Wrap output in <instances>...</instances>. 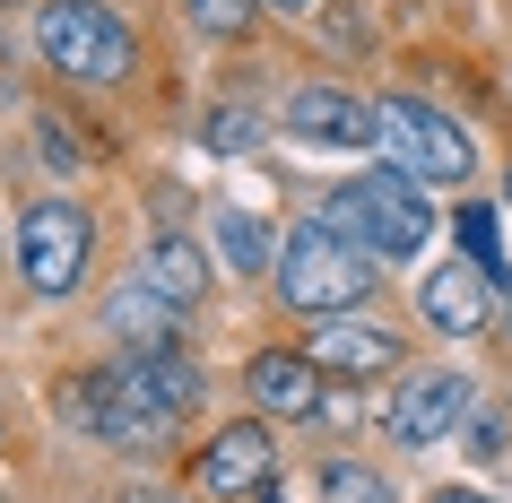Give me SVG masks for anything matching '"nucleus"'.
I'll return each instance as SVG.
<instances>
[{"label":"nucleus","mask_w":512,"mask_h":503,"mask_svg":"<svg viewBox=\"0 0 512 503\" xmlns=\"http://www.w3.org/2000/svg\"><path fill=\"white\" fill-rule=\"evenodd\" d=\"M191 399H200V373H191L183 347H122L113 365H96L87 382H61V425H79L96 443H165L174 425L191 417Z\"/></svg>","instance_id":"nucleus-1"},{"label":"nucleus","mask_w":512,"mask_h":503,"mask_svg":"<svg viewBox=\"0 0 512 503\" xmlns=\"http://www.w3.org/2000/svg\"><path fill=\"white\" fill-rule=\"evenodd\" d=\"M278 295L313 321H339L374 295V252H356L339 226H296L278 252Z\"/></svg>","instance_id":"nucleus-2"},{"label":"nucleus","mask_w":512,"mask_h":503,"mask_svg":"<svg viewBox=\"0 0 512 503\" xmlns=\"http://www.w3.org/2000/svg\"><path fill=\"white\" fill-rule=\"evenodd\" d=\"M330 226H356L348 243H356V252H374V261H408V252H426L434 209H426V183H408V174L374 165V174L339 183V200H330Z\"/></svg>","instance_id":"nucleus-3"},{"label":"nucleus","mask_w":512,"mask_h":503,"mask_svg":"<svg viewBox=\"0 0 512 503\" xmlns=\"http://www.w3.org/2000/svg\"><path fill=\"white\" fill-rule=\"evenodd\" d=\"M374 148L391 157V174H408V183H426V191L469 183V165H478L469 131H460L452 113H434L426 96H382L374 105Z\"/></svg>","instance_id":"nucleus-4"},{"label":"nucleus","mask_w":512,"mask_h":503,"mask_svg":"<svg viewBox=\"0 0 512 503\" xmlns=\"http://www.w3.org/2000/svg\"><path fill=\"white\" fill-rule=\"evenodd\" d=\"M35 44H44V61H53L61 79H79V87L131 79V27L113 18L105 0H44Z\"/></svg>","instance_id":"nucleus-5"},{"label":"nucleus","mask_w":512,"mask_h":503,"mask_svg":"<svg viewBox=\"0 0 512 503\" xmlns=\"http://www.w3.org/2000/svg\"><path fill=\"white\" fill-rule=\"evenodd\" d=\"M87 252H96V217L79 200H35L18 217V269L35 295H70L87 278Z\"/></svg>","instance_id":"nucleus-6"},{"label":"nucleus","mask_w":512,"mask_h":503,"mask_svg":"<svg viewBox=\"0 0 512 503\" xmlns=\"http://www.w3.org/2000/svg\"><path fill=\"white\" fill-rule=\"evenodd\" d=\"M469 425V382L460 373H408L400 399H391V434H400L408 451L443 443V434H460Z\"/></svg>","instance_id":"nucleus-7"},{"label":"nucleus","mask_w":512,"mask_h":503,"mask_svg":"<svg viewBox=\"0 0 512 503\" xmlns=\"http://www.w3.org/2000/svg\"><path fill=\"white\" fill-rule=\"evenodd\" d=\"M287 139L313 148H374V105L356 87H296L287 96Z\"/></svg>","instance_id":"nucleus-8"},{"label":"nucleus","mask_w":512,"mask_h":503,"mask_svg":"<svg viewBox=\"0 0 512 503\" xmlns=\"http://www.w3.org/2000/svg\"><path fill=\"white\" fill-rule=\"evenodd\" d=\"M417 313H426L434 330H452V339L486 330V313H495V295H486V269H478V261H443V269H426V287H417Z\"/></svg>","instance_id":"nucleus-9"},{"label":"nucleus","mask_w":512,"mask_h":503,"mask_svg":"<svg viewBox=\"0 0 512 503\" xmlns=\"http://www.w3.org/2000/svg\"><path fill=\"white\" fill-rule=\"evenodd\" d=\"M313 365H322V373H348V382H374V373L400 365V339L374 330V321H356V313H339V321L313 330Z\"/></svg>","instance_id":"nucleus-10"},{"label":"nucleus","mask_w":512,"mask_h":503,"mask_svg":"<svg viewBox=\"0 0 512 503\" xmlns=\"http://www.w3.org/2000/svg\"><path fill=\"white\" fill-rule=\"evenodd\" d=\"M243 382H252V408H261V417H313V408H322V365H313V356H287V347L252 356Z\"/></svg>","instance_id":"nucleus-11"},{"label":"nucleus","mask_w":512,"mask_h":503,"mask_svg":"<svg viewBox=\"0 0 512 503\" xmlns=\"http://www.w3.org/2000/svg\"><path fill=\"white\" fill-rule=\"evenodd\" d=\"M200 486H209V495H252V486H270V434H261V425H217V443L200 451Z\"/></svg>","instance_id":"nucleus-12"},{"label":"nucleus","mask_w":512,"mask_h":503,"mask_svg":"<svg viewBox=\"0 0 512 503\" xmlns=\"http://www.w3.org/2000/svg\"><path fill=\"white\" fill-rule=\"evenodd\" d=\"M105 321H113V339H122V347H174V321H183V304H174V295H157L148 278H131V287H113Z\"/></svg>","instance_id":"nucleus-13"},{"label":"nucleus","mask_w":512,"mask_h":503,"mask_svg":"<svg viewBox=\"0 0 512 503\" xmlns=\"http://www.w3.org/2000/svg\"><path fill=\"white\" fill-rule=\"evenodd\" d=\"M139 278H148L157 295H174V304H200V295H209V252H200L191 235H157Z\"/></svg>","instance_id":"nucleus-14"},{"label":"nucleus","mask_w":512,"mask_h":503,"mask_svg":"<svg viewBox=\"0 0 512 503\" xmlns=\"http://www.w3.org/2000/svg\"><path fill=\"white\" fill-rule=\"evenodd\" d=\"M217 261L235 269V278H261V269H278V243L252 209H217Z\"/></svg>","instance_id":"nucleus-15"},{"label":"nucleus","mask_w":512,"mask_h":503,"mask_svg":"<svg viewBox=\"0 0 512 503\" xmlns=\"http://www.w3.org/2000/svg\"><path fill=\"white\" fill-rule=\"evenodd\" d=\"M252 9H261V0H183V18L200 35H243V27H252Z\"/></svg>","instance_id":"nucleus-16"},{"label":"nucleus","mask_w":512,"mask_h":503,"mask_svg":"<svg viewBox=\"0 0 512 503\" xmlns=\"http://www.w3.org/2000/svg\"><path fill=\"white\" fill-rule=\"evenodd\" d=\"M200 139H209L217 157H243V148L261 139V122H252V113H243V105H226V113H209V122H200Z\"/></svg>","instance_id":"nucleus-17"},{"label":"nucleus","mask_w":512,"mask_h":503,"mask_svg":"<svg viewBox=\"0 0 512 503\" xmlns=\"http://www.w3.org/2000/svg\"><path fill=\"white\" fill-rule=\"evenodd\" d=\"M322 495L330 503H391V486H382L374 469H348V460H339V469H322Z\"/></svg>","instance_id":"nucleus-18"},{"label":"nucleus","mask_w":512,"mask_h":503,"mask_svg":"<svg viewBox=\"0 0 512 503\" xmlns=\"http://www.w3.org/2000/svg\"><path fill=\"white\" fill-rule=\"evenodd\" d=\"M460 434H469V451H478V460H504L512 417H504V408H469V425H460Z\"/></svg>","instance_id":"nucleus-19"},{"label":"nucleus","mask_w":512,"mask_h":503,"mask_svg":"<svg viewBox=\"0 0 512 503\" xmlns=\"http://www.w3.org/2000/svg\"><path fill=\"white\" fill-rule=\"evenodd\" d=\"M35 148H44V165H53V174H79V139H70V131H61V122H35Z\"/></svg>","instance_id":"nucleus-20"},{"label":"nucleus","mask_w":512,"mask_h":503,"mask_svg":"<svg viewBox=\"0 0 512 503\" xmlns=\"http://www.w3.org/2000/svg\"><path fill=\"white\" fill-rule=\"evenodd\" d=\"M460 243H469V261H486V252H495V209H460Z\"/></svg>","instance_id":"nucleus-21"},{"label":"nucleus","mask_w":512,"mask_h":503,"mask_svg":"<svg viewBox=\"0 0 512 503\" xmlns=\"http://www.w3.org/2000/svg\"><path fill=\"white\" fill-rule=\"evenodd\" d=\"M434 503H486V495H469V486H443V495H434Z\"/></svg>","instance_id":"nucleus-22"},{"label":"nucleus","mask_w":512,"mask_h":503,"mask_svg":"<svg viewBox=\"0 0 512 503\" xmlns=\"http://www.w3.org/2000/svg\"><path fill=\"white\" fill-rule=\"evenodd\" d=\"M122 503H165V495H157V486H139V495H122Z\"/></svg>","instance_id":"nucleus-23"},{"label":"nucleus","mask_w":512,"mask_h":503,"mask_svg":"<svg viewBox=\"0 0 512 503\" xmlns=\"http://www.w3.org/2000/svg\"><path fill=\"white\" fill-rule=\"evenodd\" d=\"M270 9H304V0H270Z\"/></svg>","instance_id":"nucleus-24"},{"label":"nucleus","mask_w":512,"mask_h":503,"mask_svg":"<svg viewBox=\"0 0 512 503\" xmlns=\"http://www.w3.org/2000/svg\"><path fill=\"white\" fill-rule=\"evenodd\" d=\"M504 200H512V174H504Z\"/></svg>","instance_id":"nucleus-25"}]
</instances>
